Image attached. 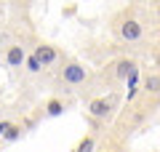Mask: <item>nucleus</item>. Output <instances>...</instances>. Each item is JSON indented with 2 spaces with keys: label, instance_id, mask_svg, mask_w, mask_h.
Returning a JSON list of instances; mask_svg holds the SVG:
<instances>
[{
  "label": "nucleus",
  "instance_id": "f257e3e1",
  "mask_svg": "<svg viewBox=\"0 0 160 152\" xmlns=\"http://www.w3.org/2000/svg\"><path fill=\"white\" fill-rule=\"evenodd\" d=\"M62 80L67 85H83L88 80V67L86 64H80V62H69V64H64V69H62Z\"/></svg>",
  "mask_w": 160,
  "mask_h": 152
},
{
  "label": "nucleus",
  "instance_id": "f03ea898",
  "mask_svg": "<svg viewBox=\"0 0 160 152\" xmlns=\"http://www.w3.org/2000/svg\"><path fill=\"white\" fill-rule=\"evenodd\" d=\"M118 35L123 43H139L144 35V27L142 22H136V19H126V22H120L118 24Z\"/></svg>",
  "mask_w": 160,
  "mask_h": 152
},
{
  "label": "nucleus",
  "instance_id": "7ed1b4c3",
  "mask_svg": "<svg viewBox=\"0 0 160 152\" xmlns=\"http://www.w3.org/2000/svg\"><path fill=\"white\" fill-rule=\"evenodd\" d=\"M109 112H112V101H109V99H102V96H96V99L88 101V115H91V118L104 120V118H109Z\"/></svg>",
  "mask_w": 160,
  "mask_h": 152
},
{
  "label": "nucleus",
  "instance_id": "20e7f679",
  "mask_svg": "<svg viewBox=\"0 0 160 152\" xmlns=\"http://www.w3.org/2000/svg\"><path fill=\"white\" fill-rule=\"evenodd\" d=\"M32 56L38 59L43 67H51V64H56V62H59V51L53 48V45H48V43H40L38 48H35Z\"/></svg>",
  "mask_w": 160,
  "mask_h": 152
},
{
  "label": "nucleus",
  "instance_id": "39448f33",
  "mask_svg": "<svg viewBox=\"0 0 160 152\" xmlns=\"http://www.w3.org/2000/svg\"><path fill=\"white\" fill-rule=\"evenodd\" d=\"M133 72H139V67H136L133 59H120V62L115 64V78L118 80H128Z\"/></svg>",
  "mask_w": 160,
  "mask_h": 152
},
{
  "label": "nucleus",
  "instance_id": "423d86ee",
  "mask_svg": "<svg viewBox=\"0 0 160 152\" xmlns=\"http://www.w3.org/2000/svg\"><path fill=\"white\" fill-rule=\"evenodd\" d=\"M24 59H27V51L22 45H8V51H6V64L8 67H22Z\"/></svg>",
  "mask_w": 160,
  "mask_h": 152
},
{
  "label": "nucleus",
  "instance_id": "0eeeda50",
  "mask_svg": "<svg viewBox=\"0 0 160 152\" xmlns=\"http://www.w3.org/2000/svg\"><path fill=\"white\" fill-rule=\"evenodd\" d=\"M144 91L152 96H160V75H147L144 78Z\"/></svg>",
  "mask_w": 160,
  "mask_h": 152
},
{
  "label": "nucleus",
  "instance_id": "6e6552de",
  "mask_svg": "<svg viewBox=\"0 0 160 152\" xmlns=\"http://www.w3.org/2000/svg\"><path fill=\"white\" fill-rule=\"evenodd\" d=\"M62 112H64V101L62 99H51L46 104V115H48V118H59Z\"/></svg>",
  "mask_w": 160,
  "mask_h": 152
},
{
  "label": "nucleus",
  "instance_id": "1a4fd4ad",
  "mask_svg": "<svg viewBox=\"0 0 160 152\" xmlns=\"http://www.w3.org/2000/svg\"><path fill=\"white\" fill-rule=\"evenodd\" d=\"M22 131H24L22 125H13V123H11V128H8L6 134H3V139H6V141H16L19 136H22Z\"/></svg>",
  "mask_w": 160,
  "mask_h": 152
},
{
  "label": "nucleus",
  "instance_id": "9d476101",
  "mask_svg": "<svg viewBox=\"0 0 160 152\" xmlns=\"http://www.w3.org/2000/svg\"><path fill=\"white\" fill-rule=\"evenodd\" d=\"M24 67H27L29 72H40V69H43V64H40L38 59L32 56V53H27V59H24Z\"/></svg>",
  "mask_w": 160,
  "mask_h": 152
},
{
  "label": "nucleus",
  "instance_id": "9b49d317",
  "mask_svg": "<svg viewBox=\"0 0 160 152\" xmlns=\"http://www.w3.org/2000/svg\"><path fill=\"white\" fill-rule=\"evenodd\" d=\"M93 144H96V141H93V136H86V139L78 144V149H75V152H93Z\"/></svg>",
  "mask_w": 160,
  "mask_h": 152
},
{
  "label": "nucleus",
  "instance_id": "f8f14e48",
  "mask_svg": "<svg viewBox=\"0 0 160 152\" xmlns=\"http://www.w3.org/2000/svg\"><path fill=\"white\" fill-rule=\"evenodd\" d=\"M8 128H11V123H8V120H0V136L6 134V131H8Z\"/></svg>",
  "mask_w": 160,
  "mask_h": 152
},
{
  "label": "nucleus",
  "instance_id": "ddd939ff",
  "mask_svg": "<svg viewBox=\"0 0 160 152\" xmlns=\"http://www.w3.org/2000/svg\"><path fill=\"white\" fill-rule=\"evenodd\" d=\"M158 16H160V3H158Z\"/></svg>",
  "mask_w": 160,
  "mask_h": 152
},
{
  "label": "nucleus",
  "instance_id": "4468645a",
  "mask_svg": "<svg viewBox=\"0 0 160 152\" xmlns=\"http://www.w3.org/2000/svg\"><path fill=\"white\" fill-rule=\"evenodd\" d=\"M107 152H109V149H107Z\"/></svg>",
  "mask_w": 160,
  "mask_h": 152
}]
</instances>
